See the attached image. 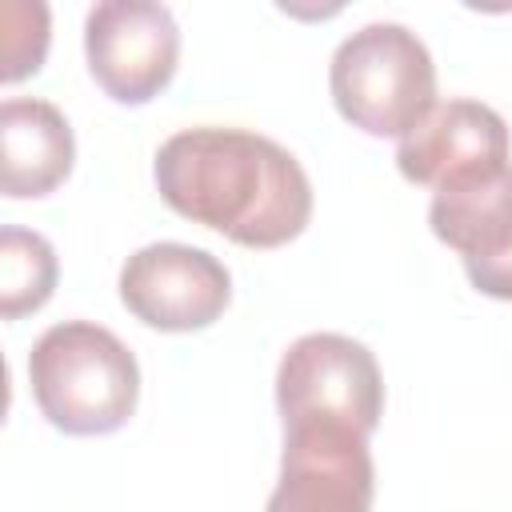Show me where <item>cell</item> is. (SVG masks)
I'll list each match as a JSON object with an SVG mask.
<instances>
[{
  "label": "cell",
  "instance_id": "3",
  "mask_svg": "<svg viewBox=\"0 0 512 512\" xmlns=\"http://www.w3.org/2000/svg\"><path fill=\"white\" fill-rule=\"evenodd\" d=\"M328 88L352 128L368 136H408L436 108V64L416 32L376 20L336 44Z\"/></svg>",
  "mask_w": 512,
  "mask_h": 512
},
{
  "label": "cell",
  "instance_id": "12",
  "mask_svg": "<svg viewBox=\"0 0 512 512\" xmlns=\"http://www.w3.org/2000/svg\"><path fill=\"white\" fill-rule=\"evenodd\" d=\"M0 20H4V68H0V80L4 84H16L24 76H32L40 64H44V52H48V4L40 0H4L0 8Z\"/></svg>",
  "mask_w": 512,
  "mask_h": 512
},
{
  "label": "cell",
  "instance_id": "11",
  "mask_svg": "<svg viewBox=\"0 0 512 512\" xmlns=\"http://www.w3.org/2000/svg\"><path fill=\"white\" fill-rule=\"evenodd\" d=\"M56 288V252L40 232L4 228L0 232V316L20 320L48 304Z\"/></svg>",
  "mask_w": 512,
  "mask_h": 512
},
{
  "label": "cell",
  "instance_id": "1",
  "mask_svg": "<svg viewBox=\"0 0 512 512\" xmlns=\"http://www.w3.org/2000/svg\"><path fill=\"white\" fill-rule=\"evenodd\" d=\"M152 176L172 212L244 248H280L312 220L300 160L248 128H184L160 144Z\"/></svg>",
  "mask_w": 512,
  "mask_h": 512
},
{
  "label": "cell",
  "instance_id": "7",
  "mask_svg": "<svg viewBox=\"0 0 512 512\" xmlns=\"http://www.w3.org/2000/svg\"><path fill=\"white\" fill-rule=\"evenodd\" d=\"M376 468L368 436L340 428L284 432L280 480L268 512H372Z\"/></svg>",
  "mask_w": 512,
  "mask_h": 512
},
{
  "label": "cell",
  "instance_id": "9",
  "mask_svg": "<svg viewBox=\"0 0 512 512\" xmlns=\"http://www.w3.org/2000/svg\"><path fill=\"white\" fill-rule=\"evenodd\" d=\"M428 224L464 260L476 292L512 300V164L484 180L436 188Z\"/></svg>",
  "mask_w": 512,
  "mask_h": 512
},
{
  "label": "cell",
  "instance_id": "4",
  "mask_svg": "<svg viewBox=\"0 0 512 512\" xmlns=\"http://www.w3.org/2000/svg\"><path fill=\"white\" fill-rule=\"evenodd\" d=\"M276 408L284 432L340 428L372 436L384 412V380L376 356L340 332H308L288 344L276 368Z\"/></svg>",
  "mask_w": 512,
  "mask_h": 512
},
{
  "label": "cell",
  "instance_id": "6",
  "mask_svg": "<svg viewBox=\"0 0 512 512\" xmlns=\"http://www.w3.org/2000/svg\"><path fill=\"white\" fill-rule=\"evenodd\" d=\"M124 308L160 332H196L220 320L232 300L228 268L192 244L160 240L132 252L120 268Z\"/></svg>",
  "mask_w": 512,
  "mask_h": 512
},
{
  "label": "cell",
  "instance_id": "10",
  "mask_svg": "<svg viewBox=\"0 0 512 512\" xmlns=\"http://www.w3.org/2000/svg\"><path fill=\"white\" fill-rule=\"evenodd\" d=\"M76 140L64 112L36 96L0 104V184L12 200L48 196L72 172Z\"/></svg>",
  "mask_w": 512,
  "mask_h": 512
},
{
  "label": "cell",
  "instance_id": "8",
  "mask_svg": "<svg viewBox=\"0 0 512 512\" xmlns=\"http://www.w3.org/2000/svg\"><path fill=\"white\" fill-rule=\"evenodd\" d=\"M396 168L432 192L496 176L508 168V124L480 100H444L400 136Z\"/></svg>",
  "mask_w": 512,
  "mask_h": 512
},
{
  "label": "cell",
  "instance_id": "2",
  "mask_svg": "<svg viewBox=\"0 0 512 512\" xmlns=\"http://www.w3.org/2000/svg\"><path fill=\"white\" fill-rule=\"evenodd\" d=\"M36 408L68 436H104L128 424L140 396V368L128 344L92 320L52 324L28 352Z\"/></svg>",
  "mask_w": 512,
  "mask_h": 512
},
{
  "label": "cell",
  "instance_id": "5",
  "mask_svg": "<svg viewBox=\"0 0 512 512\" xmlns=\"http://www.w3.org/2000/svg\"><path fill=\"white\" fill-rule=\"evenodd\" d=\"M84 56L116 104H148L176 76L180 28L164 4L100 0L84 16Z\"/></svg>",
  "mask_w": 512,
  "mask_h": 512
}]
</instances>
